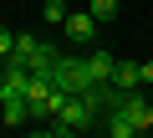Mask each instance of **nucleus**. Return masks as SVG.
<instances>
[{
	"label": "nucleus",
	"mask_w": 153,
	"mask_h": 138,
	"mask_svg": "<svg viewBox=\"0 0 153 138\" xmlns=\"http://www.w3.org/2000/svg\"><path fill=\"white\" fill-rule=\"evenodd\" d=\"M112 113H123L138 133H148L153 128V97H143V87H133V92H123V87H112V102H107Z\"/></svg>",
	"instance_id": "nucleus-2"
},
{
	"label": "nucleus",
	"mask_w": 153,
	"mask_h": 138,
	"mask_svg": "<svg viewBox=\"0 0 153 138\" xmlns=\"http://www.w3.org/2000/svg\"><path fill=\"white\" fill-rule=\"evenodd\" d=\"M87 10L97 16V26H107V21H117V10H123V0H92Z\"/></svg>",
	"instance_id": "nucleus-6"
},
{
	"label": "nucleus",
	"mask_w": 153,
	"mask_h": 138,
	"mask_svg": "<svg viewBox=\"0 0 153 138\" xmlns=\"http://www.w3.org/2000/svg\"><path fill=\"white\" fill-rule=\"evenodd\" d=\"M10 51H16V31H5V26H0V61H5Z\"/></svg>",
	"instance_id": "nucleus-8"
},
{
	"label": "nucleus",
	"mask_w": 153,
	"mask_h": 138,
	"mask_svg": "<svg viewBox=\"0 0 153 138\" xmlns=\"http://www.w3.org/2000/svg\"><path fill=\"white\" fill-rule=\"evenodd\" d=\"M82 56H87V72H92V87H107V82H112V72H117V56H112L107 46H97V41H92V46H87Z\"/></svg>",
	"instance_id": "nucleus-4"
},
{
	"label": "nucleus",
	"mask_w": 153,
	"mask_h": 138,
	"mask_svg": "<svg viewBox=\"0 0 153 138\" xmlns=\"http://www.w3.org/2000/svg\"><path fill=\"white\" fill-rule=\"evenodd\" d=\"M61 36H66L76 51H87V46L97 41V16H92V10H66V21H61Z\"/></svg>",
	"instance_id": "nucleus-3"
},
{
	"label": "nucleus",
	"mask_w": 153,
	"mask_h": 138,
	"mask_svg": "<svg viewBox=\"0 0 153 138\" xmlns=\"http://www.w3.org/2000/svg\"><path fill=\"white\" fill-rule=\"evenodd\" d=\"M41 21L46 26H61L66 21V0H46V5H41Z\"/></svg>",
	"instance_id": "nucleus-7"
},
{
	"label": "nucleus",
	"mask_w": 153,
	"mask_h": 138,
	"mask_svg": "<svg viewBox=\"0 0 153 138\" xmlns=\"http://www.w3.org/2000/svg\"><path fill=\"white\" fill-rule=\"evenodd\" d=\"M112 87H123V92L143 87V82H138V61H117V72H112Z\"/></svg>",
	"instance_id": "nucleus-5"
},
{
	"label": "nucleus",
	"mask_w": 153,
	"mask_h": 138,
	"mask_svg": "<svg viewBox=\"0 0 153 138\" xmlns=\"http://www.w3.org/2000/svg\"><path fill=\"white\" fill-rule=\"evenodd\" d=\"M138 82H143V87L153 82V61H138Z\"/></svg>",
	"instance_id": "nucleus-9"
},
{
	"label": "nucleus",
	"mask_w": 153,
	"mask_h": 138,
	"mask_svg": "<svg viewBox=\"0 0 153 138\" xmlns=\"http://www.w3.org/2000/svg\"><path fill=\"white\" fill-rule=\"evenodd\" d=\"M97 123H102L97 102H92L87 92H71V97L56 107V118L46 123V133H51V138H71V133H87V128H97Z\"/></svg>",
	"instance_id": "nucleus-1"
}]
</instances>
